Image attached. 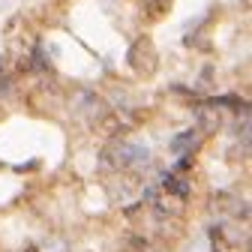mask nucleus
Here are the masks:
<instances>
[{"label": "nucleus", "instance_id": "f257e3e1", "mask_svg": "<svg viewBox=\"0 0 252 252\" xmlns=\"http://www.w3.org/2000/svg\"><path fill=\"white\" fill-rule=\"evenodd\" d=\"M102 165L114 168V171L144 168V165H150V150L144 144H135V141H117L102 153Z\"/></svg>", "mask_w": 252, "mask_h": 252}, {"label": "nucleus", "instance_id": "f03ea898", "mask_svg": "<svg viewBox=\"0 0 252 252\" xmlns=\"http://www.w3.org/2000/svg\"><path fill=\"white\" fill-rule=\"evenodd\" d=\"M72 105H75V111H78V117H84L87 123H102L105 117H108V105L96 96V93H90V90H78L75 93V99H72Z\"/></svg>", "mask_w": 252, "mask_h": 252}, {"label": "nucleus", "instance_id": "7ed1b4c3", "mask_svg": "<svg viewBox=\"0 0 252 252\" xmlns=\"http://www.w3.org/2000/svg\"><path fill=\"white\" fill-rule=\"evenodd\" d=\"M129 66H132L135 72H141V75L156 69V51H153L150 39H138V42L129 48Z\"/></svg>", "mask_w": 252, "mask_h": 252}, {"label": "nucleus", "instance_id": "20e7f679", "mask_svg": "<svg viewBox=\"0 0 252 252\" xmlns=\"http://www.w3.org/2000/svg\"><path fill=\"white\" fill-rule=\"evenodd\" d=\"M162 189L165 192H171V195H177V198H189V183L186 180H180L177 174H165V180H162Z\"/></svg>", "mask_w": 252, "mask_h": 252}, {"label": "nucleus", "instance_id": "39448f33", "mask_svg": "<svg viewBox=\"0 0 252 252\" xmlns=\"http://www.w3.org/2000/svg\"><path fill=\"white\" fill-rule=\"evenodd\" d=\"M195 147H198V132L195 129H186V132H180L171 141V150L174 153H186V150H195Z\"/></svg>", "mask_w": 252, "mask_h": 252}, {"label": "nucleus", "instance_id": "423d86ee", "mask_svg": "<svg viewBox=\"0 0 252 252\" xmlns=\"http://www.w3.org/2000/svg\"><path fill=\"white\" fill-rule=\"evenodd\" d=\"M198 120L204 123V129H207V132H213V129H216V123H219V117H213V111H207V108L198 111Z\"/></svg>", "mask_w": 252, "mask_h": 252}, {"label": "nucleus", "instance_id": "0eeeda50", "mask_svg": "<svg viewBox=\"0 0 252 252\" xmlns=\"http://www.w3.org/2000/svg\"><path fill=\"white\" fill-rule=\"evenodd\" d=\"M246 249H249V252H252V237H249V240H246Z\"/></svg>", "mask_w": 252, "mask_h": 252}]
</instances>
